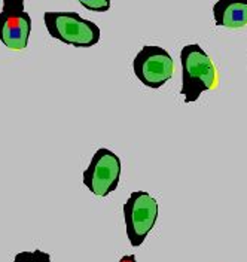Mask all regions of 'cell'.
Returning <instances> with one entry per match:
<instances>
[{"label": "cell", "instance_id": "obj_1", "mask_svg": "<svg viewBox=\"0 0 247 262\" xmlns=\"http://www.w3.org/2000/svg\"><path fill=\"white\" fill-rule=\"evenodd\" d=\"M182 90L185 103H194L204 91H213L219 85V72L210 55L197 43L181 51Z\"/></svg>", "mask_w": 247, "mask_h": 262}, {"label": "cell", "instance_id": "obj_2", "mask_svg": "<svg viewBox=\"0 0 247 262\" xmlns=\"http://www.w3.org/2000/svg\"><path fill=\"white\" fill-rule=\"evenodd\" d=\"M43 23L51 37L75 48H91L100 42V27L78 12H45Z\"/></svg>", "mask_w": 247, "mask_h": 262}, {"label": "cell", "instance_id": "obj_3", "mask_svg": "<svg viewBox=\"0 0 247 262\" xmlns=\"http://www.w3.org/2000/svg\"><path fill=\"white\" fill-rule=\"evenodd\" d=\"M127 237L132 247L143 245L158 219V203L145 191L131 192L124 204Z\"/></svg>", "mask_w": 247, "mask_h": 262}, {"label": "cell", "instance_id": "obj_4", "mask_svg": "<svg viewBox=\"0 0 247 262\" xmlns=\"http://www.w3.org/2000/svg\"><path fill=\"white\" fill-rule=\"evenodd\" d=\"M121 179V160L115 152L100 147L91 158L89 165L83 170V185L97 196L110 195Z\"/></svg>", "mask_w": 247, "mask_h": 262}, {"label": "cell", "instance_id": "obj_5", "mask_svg": "<svg viewBox=\"0 0 247 262\" xmlns=\"http://www.w3.org/2000/svg\"><path fill=\"white\" fill-rule=\"evenodd\" d=\"M132 70L145 86L156 90L173 78L174 61L164 48L146 45L134 57Z\"/></svg>", "mask_w": 247, "mask_h": 262}, {"label": "cell", "instance_id": "obj_6", "mask_svg": "<svg viewBox=\"0 0 247 262\" xmlns=\"http://www.w3.org/2000/svg\"><path fill=\"white\" fill-rule=\"evenodd\" d=\"M26 0H3L0 12V42L8 49L27 48L32 32V18L24 9Z\"/></svg>", "mask_w": 247, "mask_h": 262}, {"label": "cell", "instance_id": "obj_7", "mask_svg": "<svg viewBox=\"0 0 247 262\" xmlns=\"http://www.w3.org/2000/svg\"><path fill=\"white\" fill-rule=\"evenodd\" d=\"M213 16L216 26L225 29L247 27V0H217Z\"/></svg>", "mask_w": 247, "mask_h": 262}, {"label": "cell", "instance_id": "obj_8", "mask_svg": "<svg viewBox=\"0 0 247 262\" xmlns=\"http://www.w3.org/2000/svg\"><path fill=\"white\" fill-rule=\"evenodd\" d=\"M14 262H51L50 253L42 250L34 252H19L15 255Z\"/></svg>", "mask_w": 247, "mask_h": 262}, {"label": "cell", "instance_id": "obj_9", "mask_svg": "<svg viewBox=\"0 0 247 262\" xmlns=\"http://www.w3.org/2000/svg\"><path fill=\"white\" fill-rule=\"evenodd\" d=\"M78 2L91 12H107L110 9V0H78Z\"/></svg>", "mask_w": 247, "mask_h": 262}, {"label": "cell", "instance_id": "obj_10", "mask_svg": "<svg viewBox=\"0 0 247 262\" xmlns=\"http://www.w3.org/2000/svg\"><path fill=\"white\" fill-rule=\"evenodd\" d=\"M119 262H137V261H136V256H134V255H127V256H122Z\"/></svg>", "mask_w": 247, "mask_h": 262}]
</instances>
